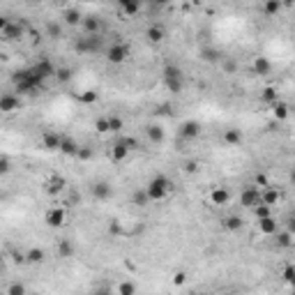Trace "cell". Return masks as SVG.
<instances>
[{"label": "cell", "instance_id": "cell-48", "mask_svg": "<svg viewBox=\"0 0 295 295\" xmlns=\"http://www.w3.org/2000/svg\"><path fill=\"white\" fill-rule=\"evenodd\" d=\"M164 88L169 90V93H182L185 81H164Z\"/></svg>", "mask_w": 295, "mask_h": 295}, {"label": "cell", "instance_id": "cell-61", "mask_svg": "<svg viewBox=\"0 0 295 295\" xmlns=\"http://www.w3.org/2000/svg\"><path fill=\"white\" fill-rule=\"evenodd\" d=\"M33 295H39V293H33Z\"/></svg>", "mask_w": 295, "mask_h": 295}, {"label": "cell", "instance_id": "cell-4", "mask_svg": "<svg viewBox=\"0 0 295 295\" xmlns=\"http://www.w3.org/2000/svg\"><path fill=\"white\" fill-rule=\"evenodd\" d=\"M127 58H129V46L122 42H115L106 49V60H109L111 65H122Z\"/></svg>", "mask_w": 295, "mask_h": 295}, {"label": "cell", "instance_id": "cell-9", "mask_svg": "<svg viewBox=\"0 0 295 295\" xmlns=\"http://www.w3.org/2000/svg\"><path fill=\"white\" fill-rule=\"evenodd\" d=\"M208 201L212 203L214 208H224V205L231 203V191L226 189V187H214V189L208 194Z\"/></svg>", "mask_w": 295, "mask_h": 295}, {"label": "cell", "instance_id": "cell-15", "mask_svg": "<svg viewBox=\"0 0 295 295\" xmlns=\"http://www.w3.org/2000/svg\"><path fill=\"white\" fill-rule=\"evenodd\" d=\"M93 196L97 198V201H106V198L113 196V187H111L106 180L93 182Z\"/></svg>", "mask_w": 295, "mask_h": 295}, {"label": "cell", "instance_id": "cell-29", "mask_svg": "<svg viewBox=\"0 0 295 295\" xmlns=\"http://www.w3.org/2000/svg\"><path fill=\"white\" fill-rule=\"evenodd\" d=\"M254 71H256L258 77H265V74H270V71H272V62H270L268 58L258 55L256 60H254Z\"/></svg>", "mask_w": 295, "mask_h": 295}, {"label": "cell", "instance_id": "cell-19", "mask_svg": "<svg viewBox=\"0 0 295 295\" xmlns=\"http://www.w3.org/2000/svg\"><path fill=\"white\" fill-rule=\"evenodd\" d=\"M109 157L113 159L115 164H122V162H125V159L129 157V150H127V148L122 145L120 141H115L113 145H111V150H109Z\"/></svg>", "mask_w": 295, "mask_h": 295}, {"label": "cell", "instance_id": "cell-21", "mask_svg": "<svg viewBox=\"0 0 295 295\" xmlns=\"http://www.w3.org/2000/svg\"><path fill=\"white\" fill-rule=\"evenodd\" d=\"M58 153H62L65 157H77V153H79V143H77V138L62 136V141H60V150H58Z\"/></svg>", "mask_w": 295, "mask_h": 295}, {"label": "cell", "instance_id": "cell-13", "mask_svg": "<svg viewBox=\"0 0 295 295\" xmlns=\"http://www.w3.org/2000/svg\"><path fill=\"white\" fill-rule=\"evenodd\" d=\"M256 231H258L261 235H265V238H272V235L279 231V222H277L274 217L258 219V222H256Z\"/></svg>", "mask_w": 295, "mask_h": 295}, {"label": "cell", "instance_id": "cell-57", "mask_svg": "<svg viewBox=\"0 0 295 295\" xmlns=\"http://www.w3.org/2000/svg\"><path fill=\"white\" fill-rule=\"evenodd\" d=\"M14 263H19V265H23V263H26V254H21V252H14Z\"/></svg>", "mask_w": 295, "mask_h": 295}, {"label": "cell", "instance_id": "cell-45", "mask_svg": "<svg viewBox=\"0 0 295 295\" xmlns=\"http://www.w3.org/2000/svg\"><path fill=\"white\" fill-rule=\"evenodd\" d=\"M254 185H256V189H268L270 187V180L265 173H256L254 175Z\"/></svg>", "mask_w": 295, "mask_h": 295}, {"label": "cell", "instance_id": "cell-40", "mask_svg": "<svg viewBox=\"0 0 295 295\" xmlns=\"http://www.w3.org/2000/svg\"><path fill=\"white\" fill-rule=\"evenodd\" d=\"M46 35L53 39H60L62 37V26L60 23H55V21H49L46 23Z\"/></svg>", "mask_w": 295, "mask_h": 295}, {"label": "cell", "instance_id": "cell-52", "mask_svg": "<svg viewBox=\"0 0 295 295\" xmlns=\"http://www.w3.org/2000/svg\"><path fill=\"white\" fill-rule=\"evenodd\" d=\"M90 295H113V293H111V286L99 284V286H95V288L90 290Z\"/></svg>", "mask_w": 295, "mask_h": 295}, {"label": "cell", "instance_id": "cell-16", "mask_svg": "<svg viewBox=\"0 0 295 295\" xmlns=\"http://www.w3.org/2000/svg\"><path fill=\"white\" fill-rule=\"evenodd\" d=\"M81 26H83V33H86L88 37H97L99 30H102V21H99L97 17H83Z\"/></svg>", "mask_w": 295, "mask_h": 295}, {"label": "cell", "instance_id": "cell-17", "mask_svg": "<svg viewBox=\"0 0 295 295\" xmlns=\"http://www.w3.org/2000/svg\"><path fill=\"white\" fill-rule=\"evenodd\" d=\"M279 201H281V191H279V189H274V187L261 189V203H263V205H268V208H274Z\"/></svg>", "mask_w": 295, "mask_h": 295}, {"label": "cell", "instance_id": "cell-14", "mask_svg": "<svg viewBox=\"0 0 295 295\" xmlns=\"http://www.w3.org/2000/svg\"><path fill=\"white\" fill-rule=\"evenodd\" d=\"M145 37H148V42L150 44H162L166 39V28L159 26V23H153V26H148Z\"/></svg>", "mask_w": 295, "mask_h": 295}, {"label": "cell", "instance_id": "cell-42", "mask_svg": "<svg viewBox=\"0 0 295 295\" xmlns=\"http://www.w3.org/2000/svg\"><path fill=\"white\" fill-rule=\"evenodd\" d=\"M95 157L93 148L90 145H79V153H77V159H81V162H90V159Z\"/></svg>", "mask_w": 295, "mask_h": 295}, {"label": "cell", "instance_id": "cell-23", "mask_svg": "<svg viewBox=\"0 0 295 295\" xmlns=\"http://www.w3.org/2000/svg\"><path fill=\"white\" fill-rule=\"evenodd\" d=\"M224 143L226 145H240L242 141H245V134H242L240 129H235V127H229V129L224 131Z\"/></svg>", "mask_w": 295, "mask_h": 295}, {"label": "cell", "instance_id": "cell-31", "mask_svg": "<svg viewBox=\"0 0 295 295\" xmlns=\"http://www.w3.org/2000/svg\"><path fill=\"white\" fill-rule=\"evenodd\" d=\"M222 226H224L226 231H231V233H238V231L242 229V219L238 217V214H229L226 219H222Z\"/></svg>", "mask_w": 295, "mask_h": 295}, {"label": "cell", "instance_id": "cell-28", "mask_svg": "<svg viewBox=\"0 0 295 295\" xmlns=\"http://www.w3.org/2000/svg\"><path fill=\"white\" fill-rule=\"evenodd\" d=\"M201 58L205 62H222V58H224V55H222V51H219V49H214V46H203V49H201Z\"/></svg>", "mask_w": 295, "mask_h": 295}, {"label": "cell", "instance_id": "cell-3", "mask_svg": "<svg viewBox=\"0 0 295 295\" xmlns=\"http://www.w3.org/2000/svg\"><path fill=\"white\" fill-rule=\"evenodd\" d=\"M44 222H46L49 229H62L67 224V210L62 205H58V208L53 205V208H49L44 212Z\"/></svg>", "mask_w": 295, "mask_h": 295}, {"label": "cell", "instance_id": "cell-53", "mask_svg": "<svg viewBox=\"0 0 295 295\" xmlns=\"http://www.w3.org/2000/svg\"><path fill=\"white\" fill-rule=\"evenodd\" d=\"M187 281V272L185 270H178V272L173 274V286H182Z\"/></svg>", "mask_w": 295, "mask_h": 295}, {"label": "cell", "instance_id": "cell-55", "mask_svg": "<svg viewBox=\"0 0 295 295\" xmlns=\"http://www.w3.org/2000/svg\"><path fill=\"white\" fill-rule=\"evenodd\" d=\"M109 233H113V235H120L122 233V226H120V222H118V219H113V222L109 224Z\"/></svg>", "mask_w": 295, "mask_h": 295}, {"label": "cell", "instance_id": "cell-6", "mask_svg": "<svg viewBox=\"0 0 295 295\" xmlns=\"http://www.w3.org/2000/svg\"><path fill=\"white\" fill-rule=\"evenodd\" d=\"M65 185H67V180L60 173H51L49 178L44 180V191H46L49 196H58V194L65 191Z\"/></svg>", "mask_w": 295, "mask_h": 295}, {"label": "cell", "instance_id": "cell-10", "mask_svg": "<svg viewBox=\"0 0 295 295\" xmlns=\"http://www.w3.org/2000/svg\"><path fill=\"white\" fill-rule=\"evenodd\" d=\"M30 69H33L35 74L42 79V81H46V79H53V74H55V65L49 60V58H42V60H37L33 67H30Z\"/></svg>", "mask_w": 295, "mask_h": 295}, {"label": "cell", "instance_id": "cell-34", "mask_svg": "<svg viewBox=\"0 0 295 295\" xmlns=\"http://www.w3.org/2000/svg\"><path fill=\"white\" fill-rule=\"evenodd\" d=\"M77 99H79V104L93 106L95 102H97V99H99V95H97V90H81V93L77 95Z\"/></svg>", "mask_w": 295, "mask_h": 295}, {"label": "cell", "instance_id": "cell-30", "mask_svg": "<svg viewBox=\"0 0 295 295\" xmlns=\"http://www.w3.org/2000/svg\"><path fill=\"white\" fill-rule=\"evenodd\" d=\"M145 136L150 143H162L164 141V129L159 125H148L145 127Z\"/></svg>", "mask_w": 295, "mask_h": 295}, {"label": "cell", "instance_id": "cell-39", "mask_svg": "<svg viewBox=\"0 0 295 295\" xmlns=\"http://www.w3.org/2000/svg\"><path fill=\"white\" fill-rule=\"evenodd\" d=\"M252 212H254V217H256V222H258V219H268V217H272V208L263 205V203H258L256 208H252Z\"/></svg>", "mask_w": 295, "mask_h": 295}, {"label": "cell", "instance_id": "cell-54", "mask_svg": "<svg viewBox=\"0 0 295 295\" xmlns=\"http://www.w3.org/2000/svg\"><path fill=\"white\" fill-rule=\"evenodd\" d=\"M157 115H173V106L171 104H159L157 106Z\"/></svg>", "mask_w": 295, "mask_h": 295}, {"label": "cell", "instance_id": "cell-62", "mask_svg": "<svg viewBox=\"0 0 295 295\" xmlns=\"http://www.w3.org/2000/svg\"><path fill=\"white\" fill-rule=\"evenodd\" d=\"M0 272H3V268H0Z\"/></svg>", "mask_w": 295, "mask_h": 295}, {"label": "cell", "instance_id": "cell-32", "mask_svg": "<svg viewBox=\"0 0 295 295\" xmlns=\"http://www.w3.org/2000/svg\"><path fill=\"white\" fill-rule=\"evenodd\" d=\"M270 109H272V115L277 118V120H286V118H288V111H290L288 104H286V102H281V99H277Z\"/></svg>", "mask_w": 295, "mask_h": 295}, {"label": "cell", "instance_id": "cell-59", "mask_svg": "<svg viewBox=\"0 0 295 295\" xmlns=\"http://www.w3.org/2000/svg\"><path fill=\"white\" fill-rule=\"evenodd\" d=\"M3 198H5V191H3V189H0V201H3Z\"/></svg>", "mask_w": 295, "mask_h": 295}, {"label": "cell", "instance_id": "cell-36", "mask_svg": "<svg viewBox=\"0 0 295 295\" xmlns=\"http://www.w3.org/2000/svg\"><path fill=\"white\" fill-rule=\"evenodd\" d=\"M71 74H74V71H71L69 67H65V65H62V67H55L53 79H55L58 83H69V81H71Z\"/></svg>", "mask_w": 295, "mask_h": 295}, {"label": "cell", "instance_id": "cell-12", "mask_svg": "<svg viewBox=\"0 0 295 295\" xmlns=\"http://www.w3.org/2000/svg\"><path fill=\"white\" fill-rule=\"evenodd\" d=\"M60 141H62V136L58 134V131H53V129H46L42 134V148L44 150H60Z\"/></svg>", "mask_w": 295, "mask_h": 295}, {"label": "cell", "instance_id": "cell-47", "mask_svg": "<svg viewBox=\"0 0 295 295\" xmlns=\"http://www.w3.org/2000/svg\"><path fill=\"white\" fill-rule=\"evenodd\" d=\"M198 159H187L185 164H182V169H185V173H189V175H194V173H198Z\"/></svg>", "mask_w": 295, "mask_h": 295}, {"label": "cell", "instance_id": "cell-43", "mask_svg": "<svg viewBox=\"0 0 295 295\" xmlns=\"http://www.w3.org/2000/svg\"><path fill=\"white\" fill-rule=\"evenodd\" d=\"M95 131H97L99 136H104V134H111V131H109V120H106V115H104V118H97V120H95Z\"/></svg>", "mask_w": 295, "mask_h": 295}, {"label": "cell", "instance_id": "cell-11", "mask_svg": "<svg viewBox=\"0 0 295 295\" xmlns=\"http://www.w3.org/2000/svg\"><path fill=\"white\" fill-rule=\"evenodd\" d=\"M201 131H203V127H201V122L198 120H185L180 125V136L185 138V141H194V138H198L201 136Z\"/></svg>", "mask_w": 295, "mask_h": 295}, {"label": "cell", "instance_id": "cell-2", "mask_svg": "<svg viewBox=\"0 0 295 295\" xmlns=\"http://www.w3.org/2000/svg\"><path fill=\"white\" fill-rule=\"evenodd\" d=\"M143 189H145V194H148V201L159 203V201H164V198L171 194L173 182H171V178H166V175H155L153 180L148 182Z\"/></svg>", "mask_w": 295, "mask_h": 295}, {"label": "cell", "instance_id": "cell-44", "mask_svg": "<svg viewBox=\"0 0 295 295\" xmlns=\"http://www.w3.org/2000/svg\"><path fill=\"white\" fill-rule=\"evenodd\" d=\"M5 295H28V293H26V286H23V284H19V281H14V284H10V286H7Z\"/></svg>", "mask_w": 295, "mask_h": 295}, {"label": "cell", "instance_id": "cell-1", "mask_svg": "<svg viewBox=\"0 0 295 295\" xmlns=\"http://www.w3.org/2000/svg\"><path fill=\"white\" fill-rule=\"evenodd\" d=\"M12 83L17 88L19 97H21V95H39V90L44 88V81L30 69V67H28V69L14 71V74H12Z\"/></svg>", "mask_w": 295, "mask_h": 295}, {"label": "cell", "instance_id": "cell-33", "mask_svg": "<svg viewBox=\"0 0 295 295\" xmlns=\"http://www.w3.org/2000/svg\"><path fill=\"white\" fill-rule=\"evenodd\" d=\"M274 238H277V247H281V249H288V247H293V233L290 231H277L274 233Z\"/></svg>", "mask_w": 295, "mask_h": 295}, {"label": "cell", "instance_id": "cell-18", "mask_svg": "<svg viewBox=\"0 0 295 295\" xmlns=\"http://www.w3.org/2000/svg\"><path fill=\"white\" fill-rule=\"evenodd\" d=\"M23 35H26V30H23L21 23L10 21V26H7L5 33H3V37H5L7 42H19V39H23Z\"/></svg>", "mask_w": 295, "mask_h": 295}, {"label": "cell", "instance_id": "cell-41", "mask_svg": "<svg viewBox=\"0 0 295 295\" xmlns=\"http://www.w3.org/2000/svg\"><path fill=\"white\" fill-rule=\"evenodd\" d=\"M279 10H281V3H279V0H265V3H263V12H265V14H270V17H272V14H277Z\"/></svg>", "mask_w": 295, "mask_h": 295}, {"label": "cell", "instance_id": "cell-5", "mask_svg": "<svg viewBox=\"0 0 295 295\" xmlns=\"http://www.w3.org/2000/svg\"><path fill=\"white\" fill-rule=\"evenodd\" d=\"M102 49V39L97 37H88V35H83V37H79L77 42H74V51L77 53H97V51Z\"/></svg>", "mask_w": 295, "mask_h": 295}, {"label": "cell", "instance_id": "cell-27", "mask_svg": "<svg viewBox=\"0 0 295 295\" xmlns=\"http://www.w3.org/2000/svg\"><path fill=\"white\" fill-rule=\"evenodd\" d=\"M258 97H261V102H263V104L272 106L274 102L279 99V93H277V88H274V86H265V88L261 90V95H258Z\"/></svg>", "mask_w": 295, "mask_h": 295}, {"label": "cell", "instance_id": "cell-20", "mask_svg": "<svg viewBox=\"0 0 295 295\" xmlns=\"http://www.w3.org/2000/svg\"><path fill=\"white\" fill-rule=\"evenodd\" d=\"M162 79L164 81H185V74H182V69L178 65H164V69H162Z\"/></svg>", "mask_w": 295, "mask_h": 295}, {"label": "cell", "instance_id": "cell-50", "mask_svg": "<svg viewBox=\"0 0 295 295\" xmlns=\"http://www.w3.org/2000/svg\"><path fill=\"white\" fill-rule=\"evenodd\" d=\"M118 141H120L122 145H125L127 150H129V153H131V150H136V148H138V141H136V138H134V136H122V138H118Z\"/></svg>", "mask_w": 295, "mask_h": 295}, {"label": "cell", "instance_id": "cell-46", "mask_svg": "<svg viewBox=\"0 0 295 295\" xmlns=\"http://www.w3.org/2000/svg\"><path fill=\"white\" fill-rule=\"evenodd\" d=\"M222 69H224L226 74H235V71H238V62L231 60V58H222Z\"/></svg>", "mask_w": 295, "mask_h": 295}, {"label": "cell", "instance_id": "cell-25", "mask_svg": "<svg viewBox=\"0 0 295 295\" xmlns=\"http://www.w3.org/2000/svg\"><path fill=\"white\" fill-rule=\"evenodd\" d=\"M62 19H65L67 26H81L83 14L77 10V7H67V10L62 12Z\"/></svg>", "mask_w": 295, "mask_h": 295}, {"label": "cell", "instance_id": "cell-49", "mask_svg": "<svg viewBox=\"0 0 295 295\" xmlns=\"http://www.w3.org/2000/svg\"><path fill=\"white\" fill-rule=\"evenodd\" d=\"M12 171V159L5 157V155H0V175H7Z\"/></svg>", "mask_w": 295, "mask_h": 295}, {"label": "cell", "instance_id": "cell-35", "mask_svg": "<svg viewBox=\"0 0 295 295\" xmlns=\"http://www.w3.org/2000/svg\"><path fill=\"white\" fill-rule=\"evenodd\" d=\"M115 295H136V284H134V281H129V279H125V281H120V284H118Z\"/></svg>", "mask_w": 295, "mask_h": 295}, {"label": "cell", "instance_id": "cell-26", "mask_svg": "<svg viewBox=\"0 0 295 295\" xmlns=\"http://www.w3.org/2000/svg\"><path fill=\"white\" fill-rule=\"evenodd\" d=\"M120 12L125 14V17H136L138 12H141V3H136V0H120Z\"/></svg>", "mask_w": 295, "mask_h": 295}, {"label": "cell", "instance_id": "cell-37", "mask_svg": "<svg viewBox=\"0 0 295 295\" xmlns=\"http://www.w3.org/2000/svg\"><path fill=\"white\" fill-rule=\"evenodd\" d=\"M131 203H134V205H136V208H145L148 203V194H145V189H136L134 191V194H131Z\"/></svg>", "mask_w": 295, "mask_h": 295}, {"label": "cell", "instance_id": "cell-7", "mask_svg": "<svg viewBox=\"0 0 295 295\" xmlns=\"http://www.w3.org/2000/svg\"><path fill=\"white\" fill-rule=\"evenodd\" d=\"M21 97L14 93H3L0 95V113H17L21 109Z\"/></svg>", "mask_w": 295, "mask_h": 295}, {"label": "cell", "instance_id": "cell-51", "mask_svg": "<svg viewBox=\"0 0 295 295\" xmlns=\"http://www.w3.org/2000/svg\"><path fill=\"white\" fill-rule=\"evenodd\" d=\"M281 277H284L286 284H293V281H295V268H293V265H286L284 272H281Z\"/></svg>", "mask_w": 295, "mask_h": 295}, {"label": "cell", "instance_id": "cell-56", "mask_svg": "<svg viewBox=\"0 0 295 295\" xmlns=\"http://www.w3.org/2000/svg\"><path fill=\"white\" fill-rule=\"evenodd\" d=\"M7 26H10V19H7L5 14H0V35L5 33V28H7Z\"/></svg>", "mask_w": 295, "mask_h": 295}, {"label": "cell", "instance_id": "cell-38", "mask_svg": "<svg viewBox=\"0 0 295 295\" xmlns=\"http://www.w3.org/2000/svg\"><path fill=\"white\" fill-rule=\"evenodd\" d=\"M106 120H109V131H113V134L122 131V127H125V120L120 115H106Z\"/></svg>", "mask_w": 295, "mask_h": 295}, {"label": "cell", "instance_id": "cell-60", "mask_svg": "<svg viewBox=\"0 0 295 295\" xmlns=\"http://www.w3.org/2000/svg\"><path fill=\"white\" fill-rule=\"evenodd\" d=\"M191 295H205V293H191Z\"/></svg>", "mask_w": 295, "mask_h": 295}, {"label": "cell", "instance_id": "cell-8", "mask_svg": "<svg viewBox=\"0 0 295 295\" xmlns=\"http://www.w3.org/2000/svg\"><path fill=\"white\" fill-rule=\"evenodd\" d=\"M258 203H261V189H256V187H247V189H242L240 194V205L247 210L256 208Z\"/></svg>", "mask_w": 295, "mask_h": 295}, {"label": "cell", "instance_id": "cell-22", "mask_svg": "<svg viewBox=\"0 0 295 295\" xmlns=\"http://www.w3.org/2000/svg\"><path fill=\"white\" fill-rule=\"evenodd\" d=\"M44 261H46V252L42 247H33L26 252V263H30V265H42Z\"/></svg>", "mask_w": 295, "mask_h": 295}, {"label": "cell", "instance_id": "cell-58", "mask_svg": "<svg viewBox=\"0 0 295 295\" xmlns=\"http://www.w3.org/2000/svg\"><path fill=\"white\" fill-rule=\"evenodd\" d=\"M79 203H81V196H79V194H71V196H69V205H79Z\"/></svg>", "mask_w": 295, "mask_h": 295}, {"label": "cell", "instance_id": "cell-24", "mask_svg": "<svg viewBox=\"0 0 295 295\" xmlns=\"http://www.w3.org/2000/svg\"><path fill=\"white\" fill-rule=\"evenodd\" d=\"M55 252H58V256L60 258H71L74 256V242L67 240V238H62V240H58V247H55Z\"/></svg>", "mask_w": 295, "mask_h": 295}]
</instances>
